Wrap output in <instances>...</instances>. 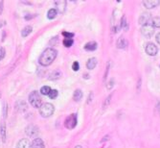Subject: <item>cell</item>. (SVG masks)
<instances>
[{
  "instance_id": "obj_38",
  "label": "cell",
  "mask_w": 160,
  "mask_h": 148,
  "mask_svg": "<svg viewBox=\"0 0 160 148\" xmlns=\"http://www.w3.org/2000/svg\"><path fill=\"white\" fill-rule=\"evenodd\" d=\"M156 42L160 44V33H158L157 36H156Z\"/></svg>"
},
{
  "instance_id": "obj_27",
  "label": "cell",
  "mask_w": 160,
  "mask_h": 148,
  "mask_svg": "<svg viewBox=\"0 0 160 148\" xmlns=\"http://www.w3.org/2000/svg\"><path fill=\"white\" fill-rule=\"evenodd\" d=\"M58 95H59V91H58L57 89H52L48 96L50 97V99H56L58 97Z\"/></svg>"
},
{
  "instance_id": "obj_40",
  "label": "cell",
  "mask_w": 160,
  "mask_h": 148,
  "mask_svg": "<svg viewBox=\"0 0 160 148\" xmlns=\"http://www.w3.org/2000/svg\"><path fill=\"white\" fill-rule=\"evenodd\" d=\"M75 148H82V145H76Z\"/></svg>"
},
{
  "instance_id": "obj_13",
  "label": "cell",
  "mask_w": 160,
  "mask_h": 148,
  "mask_svg": "<svg viewBox=\"0 0 160 148\" xmlns=\"http://www.w3.org/2000/svg\"><path fill=\"white\" fill-rule=\"evenodd\" d=\"M16 148H31V143L27 139H22L18 141Z\"/></svg>"
},
{
  "instance_id": "obj_32",
  "label": "cell",
  "mask_w": 160,
  "mask_h": 148,
  "mask_svg": "<svg viewBox=\"0 0 160 148\" xmlns=\"http://www.w3.org/2000/svg\"><path fill=\"white\" fill-rule=\"evenodd\" d=\"M72 69L74 71H78L80 69V64L78 62H74L73 65H72Z\"/></svg>"
},
{
  "instance_id": "obj_26",
  "label": "cell",
  "mask_w": 160,
  "mask_h": 148,
  "mask_svg": "<svg viewBox=\"0 0 160 148\" xmlns=\"http://www.w3.org/2000/svg\"><path fill=\"white\" fill-rule=\"evenodd\" d=\"M63 45L65 46V47H71V46L73 45V43H74V40L73 39H64L63 40Z\"/></svg>"
},
{
  "instance_id": "obj_39",
  "label": "cell",
  "mask_w": 160,
  "mask_h": 148,
  "mask_svg": "<svg viewBox=\"0 0 160 148\" xmlns=\"http://www.w3.org/2000/svg\"><path fill=\"white\" fill-rule=\"evenodd\" d=\"M4 24H5V23H4V21H0V28H1V27L3 26Z\"/></svg>"
},
{
  "instance_id": "obj_25",
  "label": "cell",
  "mask_w": 160,
  "mask_h": 148,
  "mask_svg": "<svg viewBox=\"0 0 160 148\" xmlns=\"http://www.w3.org/2000/svg\"><path fill=\"white\" fill-rule=\"evenodd\" d=\"M112 96H113V94H110L108 96H107L106 99H104V103H103V109L104 110V109H106L107 107H108V105H109V103H110V101H111V98H112Z\"/></svg>"
},
{
  "instance_id": "obj_36",
  "label": "cell",
  "mask_w": 160,
  "mask_h": 148,
  "mask_svg": "<svg viewBox=\"0 0 160 148\" xmlns=\"http://www.w3.org/2000/svg\"><path fill=\"white\" fill-rule=\"evenodd\" d=\"M156 111L158 112V114L160 116V101L159 102H157V104H156Z\"/></svg>"
},
{
  "instance_id": "obj_17",
  "label": "cell",
  "mask_w": 160,
  "mask_h": 148,
  "mask_svg": "<svg viewBox=\"0 0 160 148\" xmlns=\"http://www.w3.org/2000/svg\"><path fill=\"white\" fill-rule=\"evenodd\" d=\"M84 49L86 51H94L97 49V42H89L84 45Z\"/></svg>"
},
{
  "instance_id": "obj_5",
  "label": "cell",
  "mask_w": 160,
  "mask_h": 148,
  "mask_svg": "<svg viewBox=\"0 0 160 148\" xmlns=\"http://www.w3.org/2000/svg\"><path fill=\"white\" fill-rule=\"evenodd\" d=\"M25 133L26 135L30 137V138H37L38 135V127L35 124H29L25 128Z\"/></svg>"
},
{
  "instance_id": "obj_33",
  "label": "cell",
  "mask_w": 160,
  "mask_h": 148,
  "mask_svg": "<svg viewBox=\"0 0 160 148\" xmlns=\"http://www.w3.org/2000/svg\"><path fill=\"white\" fill-rule=\"evenodd\" d=\"M93 96H94V94H93V92H90L89 96H88V99H87V104H89L91 101L93 100Z\"/></svg>"
},
{
  "instance_id": "obj_1",
  "label": "cell",
  "mask_w": 160,
  "mask_h": 148,
  "mask_svg": "<svg viewBox=\"0 0 160 148\" xmlns=\"http://www.w3.org/2000/svg\"><path fill=\"white\" fill-rule=\"evenodd\" d=\"M57 55H58V51L56 49L52 47L46 48L39 56L38 63H39V65H43V67H48V65H50L56 60Z\"/></svg>"
},
{
  "instance_id": "obj_4",
  "label": "cell",
  "mask_w": 160,
  "mask_h": 148,
  "mask_svg": "<svg viewBox=\"0 0 160 148\" xmlns=\"http://www.w3.org/2000/svg\"><path fill=\"white\" fill-rule=\"evenodd\" d=\"M77 122H78V116H77V114H71L69 116L66 117L64 121V126L65 128L72 130V129L76 127Z\"/></svg>"
},
{
  "instance_id": "obj_22",
  "label": "cell",
  "mask_w": 160,
  "mask_h": 148,
  "mask_svg": "<svg viewBox=\"0 0 160 148\" xmlns=\"http://www.w3.org/2000/svg\"><path fill=\"white\" fill-rule=\"evenodd\" d=\"M151 24L153 25V27L154 28H160V17L159 16H155V17H153L151 20Z\"/></svg>"
},
{
  "instance_id": "obj_24",
  "label": "cell",
  "mask_w": 160,
  "mask_h": 148,
  "mask_svg": "<svg viewBox=\"0 0 160 148\" xmlns=\"http://www.w3.org/2000/svg\"><path fill=\"white\" fill-rule=\"evenodd\" d=\"M51 87H49V86H43L40 89V94H42V95H49V94H50V91H51Z\"/></svg>"
},
{
  "instance_id": "obj_29",
  "label": "cell",
  "mask_w": 160,
  "mask_h": 148,
  "mask_svg": "<svg viewBox=\"0 0 160 148\" xmlns=\"http://www.w3.org/2000/svg\"><path fill=\"white\" fill-rule=\"evenodd\" d=\"M114 85H115V80H114V78H111L108 82H107V84H106V89H111L112 87H114Z\"/></svg>"
},
{
  "instance_id": "obj_2",
  "label": "cell",
  "mask_w": 160,
  "mask_h": 148,
  "mask_svg": "<svg viewBox=\"0 0 160 148\" xmlns=\"http://www.w3.org/2000/svg\"><path fill=\"white\" fill-rule=\"evenodd\" d=\"M55 112V107L51 103H44L39 108V114L42 117H50Z\"/></svg>"
},
{
  "instance_id": "obj_37",
  "label": "cell",
  "mask_w": 160,
  "mask_h": 148,
  "mask_svg": "<svg viewBox=\"0 0 160 148\" xmlns=\"http://www.w3.org/2000/svg\"><path fill=\"white\" fill-rule=\"evenodd\" d=\"M108 139H109V136H108V135H107V136H104V139L101 141V142H104V141H108Z\"/></svg>"
},
{
  "instance_id": "obj_31",
  "label": "cell",
  "mask_w": 160,
  "mask_h": 148,
  "mask_svg": "<svg viewBox=\"0 0 160 148\" xmlns=\"http://www.w3.org/2000/svg\"><path fill=\"white\" fill-rule=\"evenodd\" d=\"M62 36H64L65 39H72L74 37L73 33H68V32H62Z\"/></svg>"
},
{
  "instance_id": "obj_11",
  "label": "cell",
  "mask_w": 160,
  "mask_h": 148,
  "mask_svg": "<svg viewBox=\"0 0 160 148\" xmlns=\"http://www.w3.org/2000/svg\"><path fill=\"white\" fill-rule=\"evenodd\" d=\"M159 4H160L159 0H146V1H143V5L147 9H153V8L157 7Z\"/></svg>"
},
{
  "instance_id": "obj_12",
  "label": "cell",
  "mask_w": 160,
  "mask_h": 148,
  "mask_svg": "<svg viewBox=\"0 0 160 148\" xmlns=\"http://www.w3.org/2000/svg\"><path fill=\"white\" fill-rule=\"evenodd\" d=\"M31 148H45V144L40 138H35L31 143Z\"/></svg>"
},
{
  "instance_id": "obj_15",
  "label": "cell",
  "mask_w": 160,
  "mask_h": 148,
  "mask_svg": "<svg viewBox=\"0 0 160 148\" xmlns=\"http://www.w3.org/2000/svg\"><path fill=\"white\" fill-rule=\"evenodd\" d=\"M116 44H117V47L119 49H125L127 46H128V42H127L124 37H120L117 40Z\"/></svg>"
},
{
  "instance_id": "obj_7",
  "label": "cell",
  "mask_w": 160,
  "mask_h": 148,
  "mask_svg": "<svg viewBox=\"0 0 160 148\" xmlns=\"http://www.w3.org/2000/svg\"><path fill=\"white\" fill-rule=\"evenodd\" d=\"M145 50H146V53H147L149 56H155L157 54V52H158V48H157V46L155 44H153V42H150L146 45Z\"/></svg>"
},
{
  "instance_id": "obj_20",
  "label": "cell",
  "mask_w": 160,
  "mask_h": 148,
  "mask_svg": "<svg viewBox=\"0 0 160 148\" xmlns=\"http://www.w3.org/2000/svg\"><path fill=\"white\" fill-rule=\"evenodd\" d=\"M33 31V28H32V26H26V27H24L23 29H22V31H21V36L23 38H26V37H28V36L31 34Z\"/></svg>"
},
{
  "instance_id": "obj_18",
  "label": "cell",
  "mask_w": 160,
  "mask_h": 148,
  "mask_svg": "<svg viewBox=\"0 0 160 148\" xmlns=\"http://www.w3.org/2000/svg\"><path fill=\"white\" fill-rule=\"evenodd\" d=\"M0 134H1V138H2V141L6 142V125H5L4 122L1 123L0 125Z\"/></svg>"
},
{
  "instance_id": "obj_8",
  "label": "cell",
  "mask_w": 160,
  "mask_h": 148,
  "mask_svg": "<svg viewBox=\"0 0 160 148\" xmlns=\"http://www.w3.org/2000/svg\"><path fill=\"white\" fill-rule=\"evenodd\" d=\"M66 4H67V2L65 0H58V1H55L57 12H59L60 13H64L66 11Z\"/></svg>"
},
{
  "instance_id": "obj_34",
  "label": "cell",
  "mask_w": 160,
  "mask_h": 148,
  "mask_svg": "<svg viewBox=\"0 0 160 148\" xmlns=\"http://www.w3.org/2000/svg\"><path fill=\"white\" fill-rule=\"evenodd\" d=\"M141 77H139V79H138V84H137V90H138V91H140V89H141Z\"/></svg>"
},
{
  "instance_id": "obj_9",
  "label": "cell",
  "mask_w": 160,
  "mask_h": 148,
  "mask_svg": "<svg viewBox=\"0 0 160 148\" xmlns=\"http://www.w3.org/2000/svg\"><path fill=\"white\" fill-rule=\"evenodd\" d=\"M151 20V15L150 13H141V15L139 16V24L141 25H146V24H149V21Z\"/></svg>"
},
{
  "instance_id": "obj_3",
  "label": "cell",
  "mask_w": 160,
  "mask_h": 148,
  "mask_svg": "<svg viewBox=\"0 0 160 148\" xmlns=\"http://www.w3.org/2000/svg\"><path fill=\"white\" fill-rule=\"evenodd\" d=\"M29 102L34 108H40L41 105H42V101H41V97L38 91L34 90L29 94Z\"/></svg>"
},
{
  "instance_id": "obj_23",
  "label": "cell",
  "mask_w": 160,
  "mask_h": 148,
  "mask_svg": "<svg viewBox=\"0 0 160 148\" xmlns=\"http://www.w3.org/2000/svg\"><path fill=\"white\" fill-rule=\"evenodd\" d=\"M58 15V12H57V10L56 9H50L48 11V13H47V17H48V20H54V18H56V16Z\"/></svg>"
},
{
  "instance_id": "obj_30",
  "label": "cell",
  "mask_w": 160,
  "mask_h": 148,
  "mask_svg": "<svg viewBox=\"0 0 160 148\" xmlns=\"http://www.w3.org/2000/svg\"><path fill=\"white\" fill-rule=\"evenodd\" d=\"M5 55H6V50L4 47H0V61H2L5 58Z\"/></svg>"
},
{
  "instance_id": "obj_28",
  "label": "cell",
  "mask_w": 160,
  "mask_h": 148,
  "mask_svg": "<svg viewBox=\"0 0 160 148\" xmlns=\"http://www.w3.org/2000/svg\"><path fill=\"white\" fill-rule=\"evenodd\" d=\"M110 65H111V62H108L106 67V70H104V82H106V79L107 77V75H108V72H109V69H110Z\"/></svg>"
},
{
  "instance_id": "obj_19",
  "label": "cell",
  "mask_w": 160,
  "mask_h": 148,
  "mask_svg": "<svg viewBox=\"0 0 160 148\" xmlns=\"http://www.w3.org/2000/svg\"><path fill=\"white\" fill-rule=\"evenodd\" d=\"M84 96V94H82V91L81 89H76L75 91H74V94H73V99L76 101V102H79V101H81V99Z\"/></svg>"
},
{
  "instance_id": "obj_35",
  "label": "cell",
  "mask_w": 160,
  "mask_h": 148,
  "mask_svg": "<svg viewBox=\"0 0 160 148\" xmlns=\"http://www.w3.org/2000/svg\"><path fill=\"white\" fill-rule=\"evenodd\" d=\"M4 6V1H0V15H2V12H3V7Z\"/></svg>"
},
{
  "instance_id": "obj_16",
  "label": "cell",
  "mask_w": 160,
  "mask_h": 148,
  "mask_svg": "<svg viewBox=\"0 0 160 148\" xmlns=\"http://www.w3.org/2000/svg\"><path fill=\"white\" fill-rule=\"evenodd\" d=\"M97 63H98L97 59H96V58H91V59L88 60L87 63H86V67L88 68V69H90V70L94 69L95 67L97 65Z\"/></svg>"
},
{
  "instance_id": "obj_6",
  "label": "cell",
  "mask_w": 160,
  "mask_h": 148,
  "mask_svg": "<svg viewBox=\"0 0 160 148\" xmlns=\"http://www.w3.org/2000/svg\"><path fill=\"white\" fill-rule=\"evenodd\" d=\"M153 33H154V28L151 24H146V25H143L141 27V34L145 38L150 39V38L153 37Z\"/></svg>"
},
{
  "instance_id": "obj_21",
  "label": "cell",
  "mask_w": 160,
  "mask_h": 148,
  "mask_svg": "<svg viewBox=\"0 0 160 148\" xmlns=\"http://www.w3.org/2000/svg\"><path fill=\"white\" fill-rule=\"evenodd\" d=\"M120 27H121V28H123V29H125V31H128V29H129V22H128V20H127V16L126 15H123L122 20H121Z\"/></svg>"
},
{
  "instance_id": "obj_10",
  "label": "cell",
  "mask_w": 160,
  "mask_h": 148,
  "mask_svg": "<svg viewBox=\"0 0 160 148\" xmlns=\"http://www.w3.org/2000/svg\"><path fill=\"white\" fill-rule=\"evenodd\" d=\"M15 108L18 113H25L27 110H28V106H27V104L23 100H20L15 103Z\"/></svg>"
},
{
  "instance_id": "obj_14",
  "label": "cell",
  "mask_w": 160,
  "mask_h": 148,
  "mask_svg": "<svg viewBox=\"0 0 160 148\" xmlns=\"http://www.w3.org/2000/svg\"><path fill=\"white\" fill-rule=\"evenodd\" d=\"M62 71L60 70H55L53 71V72H51L50 74H49V80H58V79H60V77H62Z\"/></svg>"
}]
</instances>
